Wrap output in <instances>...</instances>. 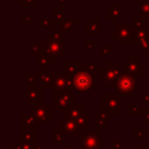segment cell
<instances>
[{"instance_id":"7c38bea8","label":"cell","mask_w":149,"mask_h":149,"mask_svg":"<svg viewBox=\"0 0 149 149\" xmlns=\"http://www.w3.org/2000/svg\"><path fill=\"white\" fill-rule=\"evenodd\" d=\"M52 79H54V87L55 88L72 87L71 86V79L65 73H62V72H52Z\"/></svg>"},{"instance_id":"d6a6232c","label":"cell","mask_w":149,"mask_h":149,"mask_svg":"<svg viewBox=\"0 0 149 149\" xmlns=\"http://www.w3.org/2000/svg\"><path fill=\"white\" fill-rule=\"evenodd\" d=\"M100 51H101L102 54H108V52L111 51V47H109V45H106L105 48H101Z\"/></svg>"},{"instance_id":"6da1fadb","label":"cell","mask_w":149,"mask_h":149,"mask_svg":"<svg viewBox=\"0 0 149 149\" xmlns=\"http://www.w3.org/2000/svg\"><path fill=\"white\" fill-rule=\"evenodd\" d=\"M71 79V86L78 92H87L94 86V73L87 71L86 69H80L74 73Z\"/></svg>"},{"instance_id":"83f0119b","label":"cell","mask_w":149,"mask_h":149,"mask_svg":"<svg viewBox=\"0 0 149 149\" xmlns=\"http://www.w3.org/2000/svg\"><path fill=\"white\" fill-rule=\"evenodd\" d=\"M27 79H28V87H35L36 86V81H35V79L33 78V74H31V72H28L27 73Z\"/></svg>"},{"instance_id":"30bf717a","label":"cell","mask_w":149,"mask_h":149,"mask_svg":"<svg viewBox=\"0 0 149 149\" xmlns=\"http://www.w3.org/2000/svg\"><path fill=\"white\" fill-rule=\"evenodd\" d=\"M122 70L135 77H141L142 76V62H140L136 57L129 56L128 59L122 63Z\"/></svg>"},{"instance_id":"3957f363","label":"cell","mask_w":149,"mask_h":149,"mask_svg":"<svg viewBox=\"0 0 149 149\" xmlns=\"http://www.w3.org/2000/svg\"><path fill=\"white\" fill-rule=\"evenodd\" d=\"M116 88L118 92L120 93V95H122L123 98H129L133 95V93L136 91L137 88V81H136V77L123 72L120 74L119 79L116 80Z\"/></svg>"},{"instance_id":"9c48e42d","label":"cell","mask_w":149,"mask_h":149,"mask_svg":"<svg viewBox=\"0 0 149 149\" xmlns=\"http://www.w3.org/2000/svg\"><path fill=\"white\" fill-rule=\"evenodd\" d=\"M101 105L106 106L111 113H121V95L116 93H107L105 99H101Z\"/></svg>"},{"instance_id":"7402d4cb","label":"cell","mask_w":149,"mask_h":149,"mask_svg":"<svg viewBox=\"0 0 149 149\" xmlns=\"http://www.w3.org/2000/svg\"><path fill=\"white\" fill-rule=\"evenodd\" d=\"M52 143L54 146H62L63 144V133L58 129L52 132Z\"/></svg>"},{"instance_id":"1f68e13d","label":"cell","mask_w":149,"mask_h":149,"mask_svg":"<svg viewBox=\"0 0 149 149\" xmlns=\"http://www.w3.org/2000/svg\"><path fill=\"white\" fill-rule=\"evenodd\" d=\"M94 48V41H86V50H91Z\"/></svg>"},{"instance_id":"ba28073f","label":"cell","mask_w":149,"mask_h":149,"mask_svg":"<svg viewBox=\"0 0 149 149\" xmlns=\"http://www.w3.org/2000/svg\"><path fill=\"white\" fill-rule=\"evenodd\" d=\"M58 130L62 132L63 134H71V135H79V126L76 120L69 118L68 115L64 114L63 119L58 120Z\"/></svg>"},{"instance_id":"d4e9b609","label":"cell","mask_w":149,"mask_h":149,"mask_svg":"<svg viewBox=\"0 0 149 149\" xmlns=\"http://www.w3.org/2000/svg\"><path fill=\"white\" fill-rule=\"evenodd\" d=\"M140 12H141V15L142 16H144V17H148L149 16V3L148 2H142L141 3V9H140Z\"/></svg>"},{"instance_id":"5b68a950","label":"cell","mask_w":149,"mask_h":149,"mask_svg":"<svg viewBox=\"0 0 149 149\" xmlns=\"http://www.w3.org/2000/svg\"><path fill=\"white\" fill-rule=\"evenodd\" d=\"M33 114L36 118L37 123H45L52 118V107L51 105L35 102L33 104Z\"/></svg>"},{"instance_id":"7a4b0ae2","label":"cell","mask_w":149,"mask_h":149,"mask_svg":"<svg viewBox=\"0 0 149 149\" xmlns=\"http://www.w3.org/2000/svg\"><path fill=\"white\" fill-rule=\"evenodd\" d=\"M73 87L54 88V106L58 113H66L73 105Z\"/></svg>"},{"instance_id":"8fae6325","label":"cell","mask_w":149,"mask_h":149,"mask_svg":"<svg viewBox=\"0 0 149 149\" xmlns=\"http://www.w3.org/2000/svg\"><path fill=\"white\" fill-rule=\"evenodd\" d=\"M116 34H118V37L120 38L119 43H122V44H126V43H130V38L134 37L133 34H132V26L130 24H119L118 28H116Z\"/></svg>"},{"instance_id":"836d02e7","label":"cell","mask_w":149,"mask_h":149,"mask_svg":"<svg viewBox=\"0 0 149 149\" xmlns=\"http://www.w3.org/2000/svg\"><path fill=\"white\" fill-rule=\"evenodd\" d=\"M143 101H144L146 104H149V93H148V92L143 94Z\"/></svg>"},{"instance_id":"5bb4252c","label":"cell","mask_w":149,"mask_h":149,"mask_svg":"<svg viewBox=\"0 0 149 149\" xmlns=\"http://www.w3.org/2000/svg\"><path fill=\"white\" fill-rule=\"evenodd\" d=\"M42 99V90L38 87H28L27 90V101L35 104V102H41Z\"/></svg>"},{"instance_id":"484cf974","label":"cell","mask_w":149,"mask_h":149,"mask_svg":"<svg viewBox=\"0 0 149 149\" xmlns=\"http://www.w3.org/2000/svg\"><path fill=\"white\" fill-rule=\"evenodd\" d=\"M85 64H86V65H85V69H86L87 71H90V72H93V73H94V72L98 70L97 65H95L94 63H92V62H88V61H87V62H85Z\"/></svg>"},{"instance_id":"8992f818","label":"cell","mask_w":149,"mask_h":149,"mask_svg":"<svg viewBox=\"0 0 149 149\" xmlns=\"http://www.w3.org/2000/svg\"><path fill=\"white\" fill-rule=\"evenodd\" d=\"M122 73V70L119 69L116 65H107L104 69H101V76L100 79L106 84L107 87L111 85H116V80L119 79L120 74Z\"/></svg>"},{"instance_id":"d590c367","label":"cell","mask_w":149,"mask_h":149,"mask_svg":"<svg viewBox=\"0 0 149 149\" xmlns=\"http://www.w3.org/2000/svg\"><path fill=\"white\" fill-rule=\"evenodd\" d=\"M139 149H149V146H147V147H144V146H141V147H139Z\"/></svg>"},{"instance_id":"cb8c5ba5","label":"cell","mask_w":149,"mask_h":149,"mask_svg":"<svg viewBox=\"0 0 149 149\" xmlns=\"http://www.w3.org/2000/svg\"><path fill=\"white\" fill-rule=\"evenodd\" d=\"M147 134H148V132H147L146 129H143V130L135 129V130L133 132V140H134V141H137V140H140V139L144 137Z\"/></svg>"},{"instance_id":"44dd1931","label":"cell","mask_w":149,"mask_h":149,"mask_svg":"<svg viewBox=\"0 0 149 149\" xmlns=\"http://www.w3.org/2000/svg\"><path fill=\"white\" fill-rule=\"evenodd\" d=\"M106 120L107 119L102 114H97L95 115V127H97V130L98 132L106 128Z\"/></svg>"},{"instance_id":"9a60e30c","label":"cell","mask_w":149,"mask_h":149,"mask_svg":"<svg viewBox=\"0 0 149 149\" xmlns=\"http://www.w3.org/2000/svg\"><path fill=\"white\" fill-rule=\"evenodd\" d=\"M84 109H85V106L83 104H74L69 108V111L65 113V115H68L69 118H71L73 120H77L79 116H81L84 114Z\"/></svg>"},{"instance_id":"ffe728a7","label":"cell","mask_w":149,"mask_h":149,"mask_svg":"<svg viewBox=\"0 0 149 149\" xmlns=\"http://www.w3.org/2000/svg\"><path fill=\"white\" fill-rule=\"evenodd\" d=\"M12 149H42V147L36 146V144H30L21 140V141H17L15 146L12 147Z\"/></svg>"},{"instance_id":"603a6c76","label":"cell","mask_w":149,"mask_h":149,"mask_svg":"<svg viewBox=\"0 0 149 149\" xmlns=\"http://www.w3.org/2000/svg\"><path fill=\"white\" fill-rule=\"evenodd\" d=\"M37 59H38L40 65H41V66H43V68L50 66V65L52 64V61H51V59H50V58H49L47 55H38Z\"/></svg>"},{"instance_id":"52a82bcc","label":"cell","mask_w":149,"mask_h":149,"mask_svg":"<svg viewBox=\"0 0 149 149\" xmlns=\"http://www.w3.org/2000/svg\"><path fill=\"white\" fill-rule=\"evenodd\" d=\"M101 146H105V141L100 140L98 132H88L83 135L80 140L79 149H99Z\"/></svg>"},{"instance_id":"4dcf8cb0","label":"cell","mask_w":149,"mask_h":149,"mask_svg":"<svg viewBox=\"0 0 149 149\" xmlns=\"http://www.w3.org/2000/svg\"><path fill=\"white\" fill-rule=\"evenodd\" d=\"M142 113H144L143 118V123H149V109H143Z\"/></svg>"},{"instance_id":"4fadbf2b","label":"cell","mask_w":149,"mask_h":149,"mask_svg":"<svg viewBox=\"0 0 149 149\" xmlns=\"http://www.w3.org/2000/svg\"><path fill=\"white\" fill-rule=\"evenodd\" d=\"M22 141L35 144L36 142V128L35 127H22Z\"/></svg>"},{"instance_id":"e0dca14e","label":"cell","mask_w":149,"mask_h":149,"mask_svg":"<svg viewBox=\"0 0 149 149\" xmlns=\"http://www.w3.org/2000/svg\"><path fill=\"white\" fill-rule=\"evenodd\" d=\"M37 78L38 80L42 83V85L44 87H50V86H54V79H52V72L51 73H48V72H37Z\"/></svg>"},{"instance_id":"8d00e7d4","label":"cell","mask_w":149,"mask_h":149,"mask_svg":"<svg viewBox=\"0 0 149 149\" xmlns=\"http://www.w3.org/2000/svg\"><path fill=\"white\" fill-rule=\"evenodd\" d=\"M17 1H22V2H23V1H24V0H17Z\"/></svg>"},{"instance_id":"e575fe53","label":"cell","mask_w":149,"mask_h":149,"mask_svg":"<svg viewBox=\"0 0 149 149\" xmlns=\"http://www.w3.org/2000/svg\"><path fill=\"white\" fill-rule=\"evenodd\" d=\"M64 149H74V147L73 146H65Z\"/></svg>"},{"instance_id":"ac0fdd59","label":"cell","mask_w":149,"mask_h":149,"mask_svg":"<svg viewBox=\"0 0 149 149\" xmlns=\"http://www.w3.org/2000/svg\"><path fill=\"white\" fill-rule=\"evenodd\" d=\"M77 123L80 129H88L90 128V115L84 113L81 116H79L77 120Z\"/></svg>"},{"instance_id":"d6986e66","label":"cell","mask_w":149,"mask_h":149,"mask_svg":"<svg viewBox=\"0 0 149 149\" xmlns=\"http://www.w3.org/2000/svg\"><path fill=\"white\" fill-rule=\"evenodd\" d=\"M22 125L24 127H35L37 125L36 118L33 115H28V114H22Z\"/></svg>"},{"instance_id":"2e32d148","label":"cell","mask_w":149,"mask_h":149,"mask_svg":"<svg viewBox=\"0 0 149 149\" xmlns=\"http://www.w3.org/2000/svg\"><path fill=\"white\" fill-rule=\"evenodd\" d=\"M80 70V65L79 62H72V61H68L64 62V73L68 77H72L74 73H77Z\"/></svg>"},{"instance_id":"277c9868","label":"cell","mask_w":149,"mask_h":149,"mask_svg":"<svg viewBox=\"0 0 149 149\" xmlns=\"http://www.w3.org/2000/svg\"><path fill=\"white\" fill-rule=\"evenodd\" d=\"M43 49H44V55H47L51 61L57 59L58 55L63 52V43L61 40H54L51 36H48V40L43 42Z\"/></svg>"},{"instance_id":"f546056e","label":"cell","mask_w":149,"mask_h":149,"mask_svg":"<svg viewBox=\"0 0 149 149\" xmlns=\"http://www.w3.org/2000/svg\"><path fill=\"white\" fill-rule=\"evenodd\" d=\"M22 5L24 6V7H30V6H35L36 5V0H24L23 2H22Z\"/></svg>"},{"instance_id":"f1b7e54d","label":"cell","mask_w":149,"mask_h":149,"mask_svg":"<svg viewBox=\"0 0 149 149\" xmlns=\"http://www.w3.org/2000/svg\"><path fill=\"white\" fill-rule=\"evenodd\" d=\"M111 146H112V149H122V142L121 141H112L111 142Z\"/></svg>"},{"instance_id":"4316f807","label":"cell","mask_w":149,"mask_h":149,"mask_svg":"<svg viewBox=\"0 0 149 149\" xmlns=\"http://www.w3.org/2000/svg\"><path fill=\"white\" fill-rule=\"evenodd\" d=\"M128 113L135 114V113H142V109H140L136 105L134 104H128Z\"/></svg>"}]
</instances>
